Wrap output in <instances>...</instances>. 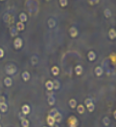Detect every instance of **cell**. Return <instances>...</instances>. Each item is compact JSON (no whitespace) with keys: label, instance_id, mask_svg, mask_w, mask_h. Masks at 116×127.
Segmentation results:
<instances>
[{"label":"cell","instance_id":"5b68a950","mask_svg":"<svg viewBox=\"0 0 116 127\" xmlns=\"http://www.w3.org/2000/svg\"><path fill=\"white\" fill-rule=\"evenodd\" d=\"M69 33H70V35L72 37H76L78 35V31H77V29L75 27H71L70 30H69Z\"/></svg>","mask_w":116,"mask_h":127},{"label":"cell","instance_id":"3957f363","mask_svg":"<svg viewBox=\"0 0 116 127\" xmlns=\"http://www.w3.org/2000/svg\"><path fill=\"white\" fill-rule=\"evenodd\" d=\"M78 126V120L75 117H71L69 119V127H77Z\"/></svg>","mask_w":116,"mask_h":127},{"label":"cell","instance_id":"484cf974","mask_svg":"<svg viewBox=\"0 0 116 127\" xmlns=\"http://www.w3.org/2000/svg\"><path fill=\"white\" fill-rule=\"evenodd\" d=\"M53 86H54V89L55 90L59 89V82H58V80H54L53 81Z\"/></svg>","mask_w":116,"mask_h":127},{"label":"cell","instance_id":"1f68e13d","mask_svg":"<svg viewBox=\"0 0 116 127\" xmlns=\"http://www.w3.org/2000/svg\"><path fill=\"white\" fill-rule=\"evenodd\" d=\"M36 62H37L36 56H33V57H32V63H33V64H36Z\"/></svg>","mask_w":116,"mask_h":127},{"label":"cell","instance_id":"d4e9b609","mask_svg":"<svg viewBox=\"0 0 116 127\" xmlns=\"http://www.w3.org/2000/svg\"><path fill=\"white\" fill-rule=\"evenodd\" d=\"M55 121H57V122H60V120H61V115H60V113L58 112V114L55 116Z\"/></svg>","mask_w":116,"mask_h":127},{"label":"cell","instance_id":"83f0119b","mask_svg":"<svg viewBox=\"0 0 116 127\" xmlns=\"http://www.w3.org/2000/svg\"><path fill=\"white\" fill-rule=\"evenodd\" d=\"M48 102H49L50 105H54V104H55V99L53 98V96H51V97L48 99Z\"/></svg>","mask_w":116,"mask_h":127},{"label":"cell","instance_id":"ac0fdd59","mask_svg":"<svg viewBox=\"0 0 116 127\" xmlns=\"http://www.w3.org/2000/svg\"><path fill=\"white\" fill-rule=\"evenodd\" d=\"M77 111H78L79 114H84L85 113V107H84V105H82V104L78 105L77 106Z\"/></svg>","mask_w":116,"mask_h":127},{"label":"cell","instance_id":"f546056e","mask_svg":"<svg viewBox=\"0 0 116 127\" xmlns=\"http://www.w3.org/2000/svg\"><path fill=\"white\" fill-rule=\"evenodd\" d=\"M103 122H104V124H105L106 126H108V125L109 124V120L108 118H105L104 120H103Z\"/></svg>","mask_w":116,"mask_h":127},{"label":"cell","instance_id":"5bb4252c","mask_svg":"<svg viewBox=\"0 0 116 127\" xmlns=\"http://www.w3.org/2000/svg\"><path fill=\"white\" fill-rule=\"evenodd\" d=\"M22 78H23V80L24 81H28L30 79V77H31V76H30V73L29 72H27V71H25V72H23L22 73Z\"/></svg>","mask_w":116,"mask_h":127},{"label":"cell","instance_id":"d6986e66","mask_svg":"<svg viewBox=\"0 0 116 127\" xmlns=\"http://www.w3.org/2000/svg\"><path fill=\"white\" fill-rule=\"evenodd\" d=\"M51 71H52V74H53L54 76H58V73H59V69H58L57 66H54V67H52Z\"/></svg>","mask_w":116,"mask_h":127},{"label":"cell","instance_id":"8d00e7d4","mask_svg":"<svg viewBox=\"0 0 116 127\" xmlns=\"http://www.w3.org/2000/svg\"><path fill=\"white\" fill-rule=\"evenodd\" d=\"M52 127H58V124H54V125H53Z\"/></svg>","mask_w":116,"mask_h":127},{"label":"cell","instance_id":"836d02e7","mask_svg":"<svg viewBox=\"0 0 116 127\" xmlns=\"http://www.w3.org/2000/svg\"><path fill=\"white\" fill-rule=\"evenodd\" d=\"M4 56V50L0 48V58H2Z\"/></svg>","mask_w":116,"mask_h":127},{"label":"cell","instance_id":"9c48e42d","mask_svg":"<svg viewBox=\"0 0 116 127\" xmlns=\"http://www.w3.org/2000/svg\"><path fill=\"white\" fill-rule=\"evenodd\" d=\"M4 84H5V86H7V87H10V86H12V84H13V80H12V78L11 77H6L5 79H4Z\"/></svg>","mask_w":116,"mask_h":127},{"label":"cell","instance_id":"7a4b0ae2","mask_svg":"<svg viewBox=\"0 0 116 127\" xmlns=\"http://www.w3.org/2000/svg\"><path fill=\"white\" fill-rule=\"evenodd\" d=\"M22 45H23L22 39H21L20 37L15 38V40L14 41V48H15V49H20V48L22 47Z\"/></svg>","mask_w":116,"mask_h":127},{"label":"cell","instance_id":"603a6c76","mask_svg":"<svg viewBox=\"0 0 116 127\" xmlns=\"http://www.w3.org/2000/svg\"><path fill=\"white\" fill-rule=\"evenodd\" d=\"M56 25V21L53 19V18H50L49 20H48V26L50 27V28H53V27H55Z\"/></svg>","mask_w":116,"mask_h":127},{"label":"cell","instance_id":"277c9868","mask_svg":"<svg viewBox=\"0 0 116 127\" xmlns=\"http://www.w3.org/2000/svg\"><path fill=\"white\" fill-rule=\"evenodd\" d=\"M30 106L29 105H27V104H24L23 106H22V108H21V112L25 115V116H27L28 114L30 113Z\"/></svg>","mask_w":116,"mask_h":127},{"label":"cell","instance_id":"2e32d148","mask_svg":"<svg viewBox=\"0 0 116 127\" xmlns=\"http://www.w3.org/2000/svg\"><path fill=\"white\" fill-rule=\"evenodd\" d=\"M75 73H76L78 76L82 75V73H83V67H82L81 65H77L76 68H75Z\"/></svg>","mask_w":116,"mask_h":127},{"label":"cell","instance_id":"44dd1931","mask_svg":"<svg viewBox=\"0 0 116 127\" xmlns=\"http://www.w3.org/2000/svg\"><path fill=\"white\" fill-rule=\"evenodd\" d=\"M69 106H70L71 108H75V107L77 106V101H76L74 99H71V100H69Z\"/></svg>","mask_w":116,"mask_h":127},{"label":"cell","instance_id":"e0dca14e","mask_svg":"<svg viewBox=\"0 0 116 127\" xmlns=\"http://www.w3.org/2000/svg\"><path fill=\"white\" fill-rule=\"evenodd\" d=\"M10 31H11V35L12 36H15V35H17V30H16V28L15 27H11V29H10Z\"/></svg>","mask_w":116,"mask_h":127},{"label":"cell","instance_id":"cb8c5ba5","mask_svg":"<svg viewBox=\"0 0 116 127\" xmlns=\"http://www.w3.org/2000/svg\"><path fill=\"white\" fill-rule=\"evenodd\" d=\"M58 111L57 110V109H52V110L49 112V116H50V117H53V118H55V116L58 114Z\"/></svg>","mask_w":116,"mask_h":127},{"label":"cell","instance_id":"f1b7e54d","mask_svg":"<svg viewBox=\"0 0 116 127\" xmlns=\"http://www.w3.org/2000/svg\"><path fill=\"white\" fill-rule=\"evenodd\" d=\"M59 4L61 7H65L68 4V1L67 0H59Z\"/></svg>","mask_w":116,"mask_h":127},{"label":"cell","instance_id":"d6a6232c","mask_svg":"<svg viewBox=\"0 0 116 127\" xmlns=\"http://www.w3.org/2000/svg\"><path fill=\"white\" fill-rule=\"evenodd\" d=\"M91 102H92V100H91L90 99H87L86 101H85V103H86V105H88V104H90Z\"/></svg>","mask_w":116,"mask_h":127},{"label":"cell","instance_id":"8992f818","mask_svg":"<svg viewBox=\"0 0 116 127\" xmlns=\"http://www.w3.org/2000/svg\"><path fill=\"white\" fill-rule=\"evenodd\" d=\"M15 28H16L17 32H21V31H23V30L25 29V25H24V23H22V22L18 21V22L16 23V26H15Z\"/></svg>","mask_w":116,"mask_h":127},{"label":"cell","instance_id":"ba28073f","mask_svg":"<svg viewBox=\"0 0 116 127\" xmlns=\"http://www.w3.org/2000/svg\"><path fill=\"white\" fill-rule=\"evenodd\" d=\"M46 121H47V123H48V125H50V126L52 127L54 124H55V119L53 118V117H50V116H48L47 117V120H46Z\"/></svg>","mask_w":116,"mask_h":127},{"label":"cell","instance_id":"e575fe53","mask_svg":"<svg viewBox=\"0 0 116 127\" xmlns=\"http://www.w3.org/2000/svg\"><path fill=\"white\" fill-rule=\"evenodd\" d=\"M3 102H5V99L3 97H0V103H3Z\"/></svg>","mask_w":116,"mask_h":127},{"label":"cell","instance_id":"d590c367","mask_svg":"<svg viewBox=\"0 0 116 127\" xmlns=\"http://www.w3.org/2000/svg\"><path fill=\"white\" fill-rule=\"evenodd\" d=\"M113 117H114V119L116 120V110L114 111V112H113Z\"/></svg>","mask_w":116,"mask_h":127},{"label":"cell","instance_id":"ffe728a7","mask_svg":"<svg viewBox=\"0 0 116 127\" xmlns=\"http://www.w3.org/2000/svg\"><path fill=\"white\" fill-rule=\"evenodd\" d=\"M21 125H22V127H29V125H30L29 120H28L27 119L22 120H21Z\"/></svg>","mask_w":116,"mask_h":127},{"label":"cell","instance_id":"30bf717a","mask_svg":"<svg viewBox=\"0 0 116 127\" xmlns=\"http://www.w3.org/2000/svg\"><path fill=\"white\" fill-rule=\"evenodd\" d=\"M109 36L110 39H115L116 38V31L114 29H110L109 32Z\"/></svg>","mask_w":116,"mask_h":127},{"label":"cell","instance_id":"4fadbf2b","mask_svg":"<svg viewBox=\"0 0 116 127\" xmlns=\"http://www.w3.org/2000/svg\"><path fill=\"white\" fill-rule=\"evenodd\" d=\"M7 110H8V105H7V103H6V102L0 103V111L3 112V113H5V112H7Z\"/></svg>","mask_w":116,"mask_h":127},{"label":"cell","instance_id":"4dcf8cb0","mask_svg":"<svg viewBox=\"0 0 116 127\" xmlns=\"http://www.w3.org/2000/svg\"><path fill=\"white\" fill-rule=\"evenodd\" d=\"M18 118H19V119L22 120H24V119H25V115H24V114L21 112V113H19V114H18Z\"/></svg>","mask_w":116,"mask_h":127},{"label":"cell","instance_id":"7c38bea8","mask_svg":"<svg viewBox=\"0 0 116 127\" xmlns=\"http://www.w3.org/2000/svg\"><path fill=\"white\" fill-rule=\"evenodd\" d=\"M103 73H104V71H103L102 67L98 66V67L95 68V74H96V76H101L102 75H103Z\"/></svg>","mask_w":116,"mask_h":127},{"label":"cell","instance_id":"6da1fadb","mask_svg":"<svg viewBox=\"0 0 116 127\" xmlns=\"http://www.w3.org/2000/svg\"><path fill=\"white\" fill-rule=\"evenodd\" d=\"M5 71H6V73H7L8 75H14V74H15V72H16V67H15V65H14V64H8V65L5 67Z\"/></svg>","mask_w":116,"mask_h":127},{"label":"cell","instance_id":"9a60e30c","mask_svg":"<svg viewBox=\"0 0 116 127\" xmlns=\"http://www.w3.org/2000/svg\"><path fill=\"white\" fill-rule=\"evenodd\" d=\"M19 20H20V22H22V23L26 22V21H27V15H26V13H21L19 14Z\"/></svg>","mask_w":116,"mask_h":127},{"label":"cell","instance_id":"74e56055","mask_svg":"<svg viewBox=\"0 0 116 127\" xmlns=\"http://www.w3.org/2000/svg\"><path fill=\"white\" fill-rule=\"evenodd\" d=\"M0 127H1V125H0Z\"/></svg>","mask_w":116,"mask_h":127},{"label":"cell","instance_id":"8fae6325","mask_svg":"<svg viewBox=\"0 0 116 127\" xmlns=\"http://www.w3.org/2000/svg\"><path fill=\"white\" fill-rule=\"evenodd\" d=\"M45 86H46V89H47V90H49V91H51V90H53V89H54V86H53V81H51V80L46 81Z\"/></svg>","mask_w":116,"mask_h":127},{"label":"cell","instance_id":"52a82bcc","mask_svg":"<svg viewBox=\"0 0 116 127\" xmlns=\"http://www.w3.org/2000/svg\"><path fill=\"white\" fill-rule=\"evenodd\" d=\"M87 57H88V60L89 61H93L95 58H96V53L93 51H90L87 53Z\"/></svg>","mask_w":116,"mask_h":127},{"label":"cell","instance_id":"7402d4cb","mask_svg":"<svg viewBox=\"0 0 116 127\" xmlns=\"http://www.w3.org/2000/svg\"><path fill=\"white\" fill-rule=\"evenodd\" d=\"M87 109H88V111L89 112H93L94 111V109H95V105H94V103L93 102H91L90 104H88V105H87Z\"/></svg>","mask_w":116,"mask_h":127},{"label":"cell","instance_id":"4316f807","mask_svg":"<svg viewBox=\"0 0 116 127\" xmlns=\"http://www.w3.org/2000/svg\"><path fill=\"white\" fill-rule=\"evenodd\" d=\"M105 16L107 17V18H109V17H110L111 16V12H110V10H109V9H107L106 11H105Z\"/></svg>","mask_w":116,"mask_h":127}]
</instances>
